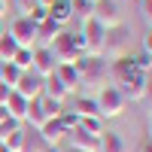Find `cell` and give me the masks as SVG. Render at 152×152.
<instances>
[{
    "label": "cell",
    "mask_w": 152,
    "mask_h": 152,
    "mask_svg": "<svg viewBox=\"0 0 152 152\" xmlns=\"http://www.w3.org/2000/svg\"><path fill=\"white\" fill-rule=\"evenodd\" d=\"M94 100H97V116L100 119H119L125 113V107H128V100L122 97V91L116 85H104Z\"/></svg>",
    "instance_id": "cell-1"
},
{
    "label": "cell",
    "mask_w": 152,
    "mask_h": 152,
    "mask_svg": "<svg viewBox=\"0 0 152 152\" xmlns=\"http://www.w3.org/2000/svg\"><path fill=\"white\" fill-rule=\"evenodd\" d=\"M128 55V28L119 24V28H110L104 37V49H100V58H122Z\"/></svg>",
    "instance_id": "cell-2"
},
{
    "label": "cell",
    "mask_w": 152,
    "mask_h": 152,
    "mask_svg": "<svg viewBox=\"0 0 152 152\" xmlns=\"http://www.w3.org/2000/svg\"><path fill=\"white\" fill-rule=\"evenodd\" d=\"M146 82H149V73H140V70H131L125 79L116 85L119 91H122V97L128 100V104H140L143 100V94H146Z\"/></svg>",
    "instance_id": "cell-3"
},
{
    "label": "cell",
    "mask_w": 152,
    "mask_h": 152,
    "mask_svg": "<svg viewBox=\"0 0 152 152\" xmlns=\"http://www.w3.org/2000/svg\"><path fill=\"white\" fill-rule=\"evenodd\" d=\"M49 52L55 55V61H58V64H73V61L79 58V55H85V52H79V49H76L73 34H70V31H61L55 40L49 43Z\"/></svg>",
    "instance_id": "cell-4"
},
{
    "label": "cell",
    "mask_w": 152,
    "mask_h": 152,
    "mask_svg": "<svg viewBox=\"0 0 152 152\" xmlns=\"http://www.w3.org/2000/svg\"><path fill=\"white\" fill-rule=\"evenodd\" d=\"M107 64L100 55H91L88 58V67L79 73V85H88V88H104L107 85Z\"/></svg>",
    "instance_id": "cell-5"
},
{
    "label": "cell",
    "mask_w": 152,
    "mask_h": 152,
    "mask_svg": "<svg viewBox=\"0 0 152 152\" xmlns=\"http://www.w3.org/2000/svg\"><path fill=\"white\" fill-rule=\"evenodd\" d=\"M91 18L100 21V24L110 31V28H119V24H122V9H119L116 0H94V12H91Z\"/></svg>",
    "instance_id": "cell-6"
},
{
    "label": "cell",
    "mask_w": 152,
    "mask_h": 152,
    "mask_svg": "<svg viewBox=\"0 0 152 152\" xmlns=\"http://www.w3.org/2000/svg\"><path fill=\"white\" fill-rule=\"evenodd\" d=\"M82 37H85V55H100V49H104V37H107V28L94 18L82 21Z\"/></svg>",
    "instance_id": "cell-7"
},
{
    "label": "cell",
    "mask_w": 152,
    "mask_h": 152,
    "mask_svg": "<svg viewBox=\"0 0 152 152\" xmlns=\"http://www.w3.org/2000/svg\"><path fill=\"white\" fill-rule=\"evenodd\" d=\"M9 34L15 37V43L24 46V49H34L37 46V24L28 15H15V21L9 24Z\"/></svg>",
    "instance_id": "cell-8"
},
{
    "label": "cell",
    "mask_w": 152,
    "mask_h": 152,
    "mask_svg": "<svg viewBox=\"0 0 152 152\" xmlns=\"http://www.w3.org/2000/svg\"><path fill=\"white\" fill-rule=\"evenodd\" d=\"M12 91H18L21 97H28V100L40 97V94H43V76L34 73V70H24V73L18 76V82H15V88H12Z\"/></svg>",
    "instance_id": "cell-9"
},
{
    "label": "cell",
    "mask_w": 152,
    "mask_h": 152,
    "mask_svg": "<svg viewBox=\"0 0 152 152\" xmlns=\"http://www.w3.org/2000/svg\"><path fill=\"white\" fill-rule=\"evenodd\" d=\"M55 67H58V61H55V55L49 52V46H34V73H40L43 79L46 76H52L55 73Z\"/></svg>",
    "instance_id": "cell-10"
},
{
    "label": "cell",
    "mask_w": 152,
    "mask_h": 152,
    "mask_svg": "<svg viewBox=\"0 0 152 152\" xmlns=\"http://www.w3.org/2000/svg\"><path fill=\"white\" fill-rule=\"evenodd\" d=\"M67 137H70V149H76V152H97L100 149V137L88 134L82 128H73Z\"/></svg>",
    "instance_id": "cell-11"
},
{
    "label": "cell",
    "mask_w": 152,
    "mask_h": 152,
    "mask_svg": "<svg viewBox=\"0 0 152 152\" xmlns=\"http://www.w3.org/2000/svg\"><path fill=\"white\" fill-rule=\"evenodd\" d=\"M46 9H49V18H52L55 24H61V28H67V24L73 21V6H70V0H52Z\"/></svg>",
    "instance_id": "cell-12"
},
{
    "label": "cell",
    "mask_w": 152,
    "mask_h": 152,
    "mask_svg": "<svg viewBox=\"0 0 152 152\" xmlns=\"http://www.w3.org/2000/svg\"><path fill=\"white\" fill-rule=\"evenodd\" d=\"M37 131H40V137L46 140V146H58V143L67 137V128L61 125V119H49L43 128H37Z\"/></svg>",
    "instance_id": "cell-13"
},
{
    "label": "cell",
    "mask_w": 152,
    "mask_h": 152,
    "mask_svg": "<svg viewBox=\"0 0 152 152\" xmlns=\"http://www.w3.org/2000/svg\"><path fill=\"white\" fill-rule=\"evenodd\" d=\"M28 107H31L28 97H21L18 91H12L9 100H6V116L15 119V122H24V116H28Z\"/></svg>",
    "instance_id": "cell-14"
},
{
    "label": "cell",
    "mask_w": 152,
    "mask_h": 152,
    "mask_svg": "<svg viewBox=\"0 0 152 152\" xmlns=\"http://www.w3.org/2000/svg\"><path fill=\"white\" fill-rule=\"evenodd\" d=\"M131 70H134V61H131V55H122V58H113V61H110V67H107V73L113 76V82H116V85H119V82L125 79V76L131 73Z\"/></svg>",
    "instance_id": "cell-15"
},
{
    "label": "cell",
    "mask_w": 152,
    "mask_h": 152,
    "mask_svg": "<svg viewBox=\"0 0 152 152\" xmlns=\"http://www.w3.org/2000/svg\"><path fill=\"white\" fill-rule=\"evenodd\" d=\"M97 152H128V140H125L122 134H116V131H104Z\"/></svg>",
    "instance_id": "cell-16"
},
{
    "label": "cell",
    "mask_w": 152,
    "mask_h": 152,
    "mask_svg": "<svg viewBox=\"0 0 152 152\" xmlns=\"http://www.w3.org/2000/svg\"><path fill=\"white\" fill-rule=\"evenodd\" d=\"M61 31H64V28H61V24H55L52 18L40 21V24H37V46H49V43H52Z\"/></svg>",
    "instance_id": "cell-17"
},
{
    "label": "cell",
    "mask_w": 152,
    "mask_h": 152,
    "mask_svg": "<svg viewBox=\"0 0 152 152\" xmlns=\"http://www.w3.org/2000/svg\"><path fill=\"white\" fill-rule=\"evenodd\" d=\"M43 94H46V97H55V100H61V104H64V97H67L70 91H67V85L52 73V76H46V79H43Z\"/></svg>",
    "instance_id": "cell-18"
},
{
    "label": "cell",
    "mask_w": 152,
    "mask_h": 152,
    "mask_svg": "<svg viewBox=\"0 0 152 152\" xmlns=\"http://www.w3.org/2000/svg\"><path fill=\"white\" fill-rule=\"evenodd\" d=\"M55 76L67 85V91H76V88H79V73H76L73 64H58L55 67Z\"/></svg>",
    "instance_id": "cell-19"
},
{
    "label": "cell",
    "mask_w": 152,
    "mask_h": 152,
    "mask_svg": "<svg viewBox=\"0 0 152 152\" xmlns=\"http://www.w3.org/2000/svg\"><path fill=\"white\" fill-rule=\"evenodd\" d=\"M21 152H46V140L40 137V131H37V128H24Z\"/></svg>",
    "instance_id": "cell-20"
},
{
    "label": "cell",
    "mask_w": 152,
    "mask_h": 152,
    "mask_svg": "<svg viewBox=\"0 0 152 152\" xmlns=\"http://www.w3.org/2000/svg\"><path fill=\"white\" fill-rule=\"evenodd\" d=\"M24 122H28L31 128H43V125L49 122V119H46V113H43L40 97H34V100H31V107H28V116H24Z\"/></svg>",
    "instance_id": "cell-21"
},
{
    "label": "cell",
    "mask_w": 152,
    "mask_h": 152,
    "mask_svg": "<svg viewBox=\"0 0 152 152\" xmlns=\"http://www.w3.org/2000/svg\"><path fill=\"white\" fill-rule=\"evenodd\" d=\"M73 113L79 119H88V116H97V100L94 97H76V107H73Z\"/></svg>",
    "instance_id": "cell-22"
},
{
    "label": "cell",
    "mask_w": 152,
    "mask_h": 152,
    "mask_svg": "<svg viewBox=\"0 0 152 152\" xmlns=\"http://www.w3.org/2000/svg\"><path fill=\"white\" fill-rule=\"evenodd\" d=\"M18 76H21V70L12 64V61H0V82L3 85H9V88H15V82H18Z\"/></svg>",
    "instance_id": "cell-23"
},
{
    "label": "cell",
    "mask_w": 152,
    "mask_h": 152,
    "mask_svg": "<svg viewBox=\"0 0 152 152\" xmlns=\"http://www.w3.org/2000/svg\"><path fill=\"white\" fill-rule=\"evenodd\" d=\"M18 49H21V46L15 43V37H12L9 31L0 37V61H12V55H15Z\"/></svg>",
    "instance_id": "cell-24"
},
{
    "label": "cell",
    "mask_w": 152,
    "mask_h": 152,
    "mask_svg": "<svg viewBox=\"0 0 152 152\" xmlns=\"http://www.w3.org/2000/svg\"><path fill=\"white\" fill-rule=\"evenodd\" d=\"M70 6H73V18L88 21L91 12H94V0H70Z\"/></svg>",
    "instance_id": "cell-25"
},
{
    "label": "cell",
    "mask_w": 152,
    "mask_h": 152,
    "mask_svg": "<svg viewBox=\"0 0 152 152\" xmlns=\"http://www.w3.org/2000/svg\"><path fill=\"white\" fill-rule=\"evenodd\" d=\"M12 64H15L21 73H24V70H31V67H34V49H24V46H21L18 52L12 55Z\"/></svg>",
    "instance_id": "cell-26"
},
{
    "label": "cell",
    "mask_w": 152,
    "mask_h": 152,
    "mask_svg": "<svg viewBox=\"0 0 152 152\" xmlns=\"http://www.w3.org/2000/svg\"><path fill=\"white\" fill-rule=\"evenodd\" d=\"M79 128L82 131H88V134H94V137H100L107 128H104V119L100 116H88V119H79Z\"/></svg>",
    "instance_id": "cell-27"
},
{
    "label": "cell",
    "mask_w": 152,
    "mask_h": 152,
    "mask_svg": "<svg viewBox=\"0 0 152 152\" xmlns=\"http://www.w3.org/2000/svg\"><path fill=\"white\" fill-rule=\"evenodd\" d=\"M40 104H43V113H46V119H58L61 113V100H55V97H46V94H40Z\"/></svg>",
    "instance_id": "cell-28"
},
{
    "label": "cell",
    "mask_w": 152,
    "mask_h": 152,
    "mask_svg": "<svg viewBox=\"0 0 152 152\" xmlns=\"http://www.w3.org/2000/svg\"><path fill=\"white\" fill-rule=\"evenodd\" d=\"M21 143H24V128H18V131H12L6 140H3V146L9 149V152H21Z\"/></svg>",
    "instance_id": "cell-29"
},
{
    "label": "cell",
    "mask_w": 152,
    "mask_h": 152,
    "mask_svg": "<svg viewBox=\"0 0 152 152\" xmlns=\"http://www.w3.org/2000/svg\"><path fill=\"white\" fill-rule=\"evenodd\" d=\"M58 119H61V125H64V128H67V134H70L73 128H79V116H76L73 110H64V113H61Z\"/></svg>",
    "instance_id": "cell-30"
},
{
    "label": "cell",
    "mask_w": 152,
    "mask_h": 152,
    "mask_svg": "<svg viewBox=\"0 0 152 152\" xmlns=\"http://www.w3.org/2000/svg\"><path fill=\"white\" fill-rule=\"evenodd\" d=\"M131 61H134V70H140V73H149V67H152V58H149L146 52L131 55Z\"/></svg>",
    "instance_id": "cell-31"
},
{
    "label": "cell",
    "mask_w": 152,
    "mask_h": 152,
    "mask_svg": "<svg viewBox=\"0 0 152 152\" xmlns=\"http://www.w3.org/2000/svg\"><path fill=\"white\" fill-rule=\"evenodd\" d=\"M28 18H31L34 24H40V21H46V18H49V9H46V6H40V3H37V6H34V9L28 12Z\"/></svg>",
    "instance_id": "cell-32"
},
{
    "label": "cell",
    "mask_w": 152,
    "mask_h": 152,
    "mask_svg": "<svg viewBox=\"0 0 152 152\" xmlns=\"http://www.w3.org/2000/svg\"><path fill=\"white\" fill-rule=\"evenodd\" d=\"M12 6L18 9V15H28V12L37 6V0H12Z\"/></svg>",
    "instance_id": "cell-33"
},
{
    "label": "cell",
    "mask_w": 152,
    "mask_h": 152,
    "mask_svg": "<svg viewBox=\"0 0 152 152\" xmlns=\"http://www.w3.org/2000/svg\"><path fill=\"white\" fill-rule=\"evenodd\" d=\"M140 12H143V18L152 24V0H140Z\"/></svg>",
    "instance_id": "cell-34"
},
{
    "label": "cell",
    "mask_w": 152,
    "mask_h": 152,
    "mask_svg": "<svg viewBox=\"0 0 152 152\" xmlns=\"http://www.w3.org/2000/svg\"><path fill=\"white\" fill-rule=\"evenodd\" d=\"M143 52L152 58V28H149V31H146V37H143Z\"/></svg>",
    "instance_id": "cell-35"
},
{
    "label": "cell",
    "mask_w": 152,
    "mask_h": 152,
    "mask_svg": "<svg viewBox=\"0 0 152 152\" xmlns=\"http://www.w3.org/2000/svg\"><path fill=\"white\" fill-rule=\"evenodd\" d=\"M9 94H12V88L0 82V107H6V100H9Z\"/></svg>",
    "instance_id": "cell-36"
},
{
    "label": "cell",
    "mask_w": 152,
    "mask_h": 152,
    "mask_svg": "<svg viewBox=\"0 0 152 152\" xmlns=\"http://www.w3.org/2000/svg\"><path fill=\"white\" fill-rule=\"evenodd\" d=\"M143 100H146L149 110H152V76H149V82H146V94H143Z\"/></svg>",
    "instance_id": "cell-37"
},
{
    "label": "cell",
    "mask_w": 152,
    "mask_h": 152,
    "mask_svg": "<svg viewBox=\"0 0 152 152\" xmlns=\"http://www.w3.org/2000/svg\"><path fill=\"white\" fill-rule=\"evenodd\" d=\"M9 6H12V0H0V18L9 12Z\"/></svg>",
    "instance_id": "cell-38"
},
{
    "label": "cell",
    "mask_w": 152,
    "mask_h": 152,
    "mask_svg": "<svg viewBox=\"0 0 152 152\" xmlns=\"http://www.w3.org/2000/svg\"><path fill=\"white\" fill-rule=\"evenodd\" d=\"M140 152H152V140H143V146H140Z\"/></svg>",
    "instance_id": "cell-39"
},
{
    "label": "cell",
    "mask_w": 152,
    "mask_h": 152,
    "mask_svg": "<svg viewBox=\"0 0 152 152\" xmlns=\"http://www.w3.org/2000/svg\"><path fill=\"white\" fill-rule=\"evenodd\" d=\"M6 119H9V116H6V107H0V125H3Z\"/></svg>",
    "instance_id": "cell-40"
},
{
    "label": "cell",
    "mask_w": 152,
    "mask_h": 152,
    "mask_svg": "<svg viewBox=\"0 0 152 152\" xmlns=\"http://www.w3.org/2000/svg\"><path fill=\"white\" fill-rule=\"evenodd\" d=\"M146 140H152V119H149V131H146Z\"/></svg>",
    "instance_id": "cell-41"
},
{
    "label": "cell",
    "mask_w": 152,
    "mask_h": 152,
    "mask_svg": "<svg viewBox=\"0 0 152 152\" xmlns=\"http://www.w3.org/2000/svg\"><path fill=\"white\" fill-rule=\"evenodd\" d=\"M37 3H40V6H49V3H52V0H37Z\"/></svg>",
    "instance_id": "cell-42"
},
{
    "label": "cell",
    "mask_w": 152,
    "mask_h": 152,
    "mask_svg": "<svg viewBox=\"0 0 152 152\" xmlns=\"http://www.w3.org/2000/svg\"><path fill=\"white\" fill-rule=\"evenodd\" d=\"M46 152H58V146H46Z\"/></svg>",
    "instance_id": "cell-43"
},
{
    "label": "cell",
    "mask_w": 152,
    "mask_h": 152,
    "mask_svg": "<svg viewBox=\"0 0 152 152\" xmlns=\"http://www.w3.org/2000/svg\"><path fill=\"white\" fill-rule=\"evenodd\" d=\"M3 34H6V28H3V21H0V37H3Z\"/></svg>",
    "instance_id": "cell-44"
},
{
    "label": "cell",
    "mask_w": 152,
    "mask_h": 152,
    "mask_svg": "<svg viewBox=\"0 0 152 152\" xmlns=\"http://www.w3.org/2000/svg\"><path fill=\"white\" fill-rule=\"evenodd\" d=\"M0 152H9V149H6V146H3V149H0Z\"/></svg>",
    "instance_id": "cell-45"
},
{
    "label": "cell",
    "mask_w": 152,
    "mask_h": 152,
    "mask_svg": "<svg viewBox=\"0 0 152 152\" xmlns=\"http://www.w3.org/2000/svg\"><path fill=\"white\" fill-rule=\"evenodd\" d=\"M67 152H76V149H67Z\"/></svg>",
    "instance_id": "cell-46"
},
{
    "label": "cell",
    "mask_w": 152,
    "mask_h": 152,
    "mask_svg": "<svg viewBox=\"0 0 152 152\" xmlns=\"http://www.w3.org/2000/svg\"><path fill=\"white\" fill-rule=\"evenodd\" d=\"M0 149H3V143H0Z\"/></svg>",
    "instance_id": "cell-47"
},
{
    "label": "cell",
    "mask_w": 152,
    "mask_h": 152,
    "mask_svg": "<svg viewBox=\"0 0 152 152\" xmlns=\"http://www.w3.org/2000/svg\"><path fill=\"white\" fill-rule=\"evenodd\" d=\"M149 73H152V67H149Z\"/></svg>",
    "instance_id": "cell-48"
}]
</instances>
